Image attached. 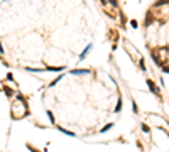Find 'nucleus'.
<instances>
[{
	"mask_svg": "<svg viewBox=\"0 0 169 152\" xmlns=\"http://www.w3.org/2000/svg\"><path fill=\"white\" fill-rule=\"evenodd\" d=\"M47 117L51 118V122H53V124H54V117H53V113H51V112H47Z\"/></svg>",
	"mask_w": 169,
	"mask_h": 152,
	"instance_id": "nucleus-5",
	"label": "nucleus"
},
{
	"mask_svg": "<svg viewBox=\"0 0 169 152\" xmlns=\"http://www.w3.org/2000/svg\"><path fill=\"white\" fill-rule=\"evenodd\" d=\"M108 129H112V124H108V125H105V127H103V129H101V134H103V132H107Z\"/></svg>",
	"mask_w": 169,
	"mask_h": 152,
	"instance_id": "nucleus-4",
	"label": "nucleus"
},
{
	"mask_svg": "<svg viewBox=\"0 0 169 152\" xmlns=\"http://www.w3.org/2000/svg\"><path fill=\"white\" fill-rule=\"evenodd\" d=\"M0 54H4V48H2V44H0Z\"/></svg>",
	"mask_w": 169,
	"mask_h": 152,
	"instance_id": "nucleus-7",
	"label": "nucleus"
},
{
	"mask_svg": "<svg viewBox=\"0 0 169 152\" xmlns=\"http://www.w3.org/2000/svg\"><path fill=\"white\" fill-rule=\"evenodd\" d=\"M110 2H112V5H115V7L118 5V2H117V0H110Z\"/></svg>",
	"mask_w": 169,
	"mask_h": 152,
	"instance_id": "nucleus-6",
	"label": "nucleus"
},
{
	"mask_svg": "<svg viewBox=\"0 0 169 152\" xmlns=\"http://www.w3.org/2000/svg\"><path fill=\"white\" fill-rule=\"evenodd\" d=\"M90 49H91V44H90V46H88V48L85 49V53H83V54L80 56V59H85V56H86V53H88V51H90Z\"/></svg>",
	"mask_w": 169,
	"mask_h": 152,
	"instance_id": "nucleus-3",
	"label": "nucleus"
},
{
	"mask_svg": "<svg viewBox=\"0 0 169 152\" xmlns=\"http://www.w3.org/2000/svg\"><path fill=\"white\" fill-rule=\"evenodd\" d=\"M86 73H88V69H81V71L80 69H74L73 71V75H86Z\"/></svg>",
	"mask_w": 169,
	"mask_h": 152,
	"instance_id": "nucleus-2",
	"label": "nucleus"
},
{
	"mask_svg": "<svg viewBox=\"0 0 169 152\" xmlns=\"http://www.w3.org/2000/svg\"><path fill=\"white\" fill-rule=\"evenodd\" d=\"M147 85H149V86H150V90L154 91L155 95H159V90H157V86H155V85L152 83V81H150V80H147Z\"/></svg>",
	"mask_w": 169,
	"mask_h": 152,
	"instance_id": "nucleus-1",
	"label": "nucleus"
}]
</instances>
